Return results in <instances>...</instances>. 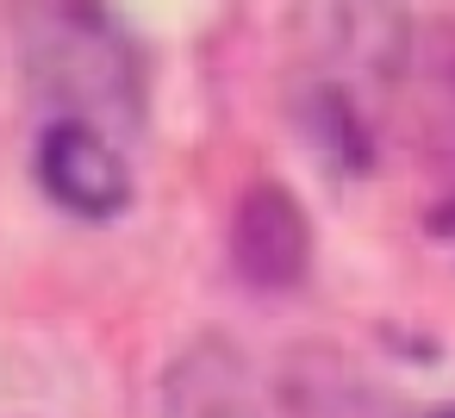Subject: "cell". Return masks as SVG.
Wrapping results in <instances>:
<instances>
[{
  "label": "cell",
  "instance_id": "5",
  "mask_svg": "<svg viewBox=\"0 0 455 418\" xmlns=\"http://www.w3.org/2000/svg\"><path fill=\"white\" fill-rule=\"evenodd\" d=\"M430 418H455V399H449V406H436V412H430Z\"/></svg>",
  "mask_w": 455,
  "mask_h": 418
},
{
  "label": "cell",
  "instance_id": "2",
  "mask_svg": "<svg viewBox=\"0 0 455 418\" xmlns=\"http://www.w3.org/2000/svg\"><path fill=\"white\" fill-rule=\"evenodd\" d=\"M38 181L44 194L69 213V219H88V225H107L132 206V169L119 157V144L94 125V119H51L38 132Z\"/></svg>",
  "mask_w": 455,
  "mask_h": 418
},
{
  "label": "cell",
  "instance_id": "3",
  "mask_svg": "<svg viewBox=\"0 0 455 418\" xmlns=\"http://www.w3.org/2000/svg\"><path fill=\"white\" fill-rule=\"evenodd\" d=\"M231 262L250 287H299L306 269H312V225H306V206L281 188V181H256L237 194V213H231Z\"/></svg>",
  "mask_w": 455,
  "mask_h": 418
},
{
  "label": "cell",
  "instance_id": "4",
  "mask_svg": "<svg viewBox=\"0 0 455 418\" xmlns=\"http://www.w3.org/2000/svg\"><path fill=\"white\" fill-rule=\"evenodd\" d=\"M163 399H169V418H250V362L231 343L200 337L169 368Z\"/></svg>",
  "mask_w": 455,
  "mask_h": 418
},
{
  "label": "cell",
  "instance_id": "1",
  "mask_svg": "<svg viewBox=\"0 0 455 418\" xmlns=\"http://www.w3.org/2000/svg\"><path fill=\"white\" fill-rule=\"evenodd\" d=\"M44 32H32V51L44 44L38 76H51L57 94L94 107V113H119L138 119V63L125 51V38L113 32L107 13L94 7H57L38 20Z\"/></svg>",
  "mask_w": 455,
  "mask_h": 418
}]
</instances>
